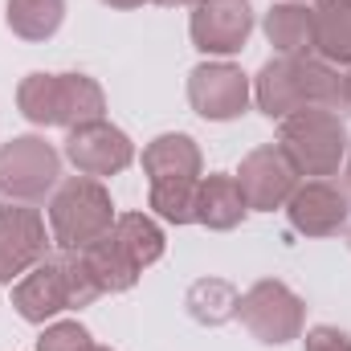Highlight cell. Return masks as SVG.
Listing matches in <instances>:
<instances>
[{
  "mask_svg": "<svg viewBox=\"0 0 351 351\" xmlns=\"http://www.w3.org/2000/svg\"><path fill=\"white\" fill-rule=\"evenodd\" d=\"M339 90L343 70L327 66L323 58H269L254 78V102L265 119L282 123L311 106L339 110Z\"/></svg>",
  "mask_w": 351,
  "mask_h": 351,
  "instance_id": "6da1fadb",
  "label": "cell"
},
{
  "mask_svg": "<svg viewBox=\"0 0 351 351\" xmlns=\"http://www.w3.org/2000/svg\"><path fill=\"white\" fill-rule=\"evenodd\" d=\"M94 298H102L94 274H90L82 250H58L45 262H37L16 286H12V306L25 323H49L62 311H82Z\"/></svg>",
  "mask_w": 351,
  "mask_h": 351,
  "instance_id": "7a4b0ae2",
  "label": "cell"
},
{
  "mask_svg": "<svg viewBox=\"0 0 351 351\" xmlns=\"http://www.w3.org/2000/svg\"><path fill=\"white\" fill-rule=\"evenodd\" d=\"M16 110L33 127H78L106 114V94L90 74H29L16 86Z\"/></svg>",
  "mask_w": 351,
  "mask_h": 351,
  "instance_id": "3957f363",
  "label": "cell"
},
{
  "mask_svg": "<svg viewBox=\"0 0 351 351\" xmlns=\"http://www.w3.org/2000/svg\"><path fill=\"white\" fill-rule=\"evenodd\" d=\"M49 237L58 250H86L114 225V200L102 180L94 176H66L49 196Z\"/></svg>",
  "mask_w": 351,
  "mask_h": 351,
  "instance_id": "277c9868",
  "label": "cell"
},
{
  "mask_svg": "<svg viewBox=\"0 0 351 351\" xmlns=\"http://www.w3.org/2000/svg\"><path fill=\"white\" fill-rule=\"evenodd\" d=\"M278 147L290 156L298 176L323 180V176H335L348 164L351 135L339 110L311 106V110H298V114L278 123Z\"/></svg>",
  "mask_w": 351,
  "mask_h": 351,
  "instance_id": "5b68a950",
  "label": "cell"
},
{
  "mask_svg": "<svg viewBox=\"0 0 351 351\" xmlns=\"http://www.w3.org/2000/svg\"><path fill=\"white\" fill-rule=\"evenodd\" d=\"M62 184V152L41 135H12L0 143V196L16 204H41Z\"/></svg>",
  "mask_w": 351,
  "mask_h": 351,
  "instance_id": "8992f818",
  "label": "cell"
},
{
  "mask_svg": "<svg viewBox=\"0 0 351 351\" xmlns=\"http://www.w3.org/2000/svg\"><path fill=\"white\" fill-rule=\"evenodd\" d=\"M237 319L245 323V331L265 343V348H282L290 339L302 335L306 327V302L278 278H262L241 294Z\"/></svg>",
  "mask_w": 351,
  "mask_h": 351,
  "instance_id": "52a82bcc",
  "label": "cell"
},
{
  "mask_svg": "<svg viewBox=\"0 0 351 351\" xmlns=\"http://www.w3.org/2000/svg\"><path fill=\"white\" fill-rule=\"evenodd\" d=\"M49 245L53 237L45 233V217L33 204H0V286L21 282L37 262H45Z\"/></svg>",
  "mask_w": 351,
  "mask_h": 351,
  "instance_id": "ba28073f",
  "label": "cell"
},
{
  "mask_svg": "<svg viewBox=\"0 0 351 351\" xmlns=\"http://www.w3.org/2000/svg\"><path fill=\"white\" fill-rule=\"evenodd\" d=\"M250 74L233 62H200L188 74V102L208 123H233L250 110Z\"/></svg>",
  "mask_w": 351,
  "mask_h": 351,
  "instance_id": "9c48e42d",
  "label": "cell"
},
{
  "mask_svg": "<svg viewBox=\"0 0 351 351\" xmlns=\"http://www.w3.org/2000/svg\"><path fill=\"white\" fill-rule=\"evenodd\" d=\"M62 156L78 168V176H119L135 164V143L123 127L106 123V119H94V123H78L66 131V147Z\"/></svg>",
  "mask_w": 351,
  "mask_h": 351,
  "instance_id": "30bf717a",
  "label": "cell"
},
{
  "mask_svg": "<svg viewBox=\"0 0 351 351\" xmlns=\"http://www.w3.org/2000/svg\"><path fill=\"white\" fill-rule=\"evenodd\" d=\"M254 33V4L250 0H200L188 16V37L204 58H233L245 49Z\"/></svg>",
  "mask_w": 351,
  "mask_h": 351,
  "instance_id": "8fae6325",
  "label": "cell"
},
{
  "mask_svg": "<svg viewBox=\"0 0 351 351\" xmlns=\"http://www.w3.org/2000/svg\"><path fill=\"white\" fill-rule=\"evenodd\" d=\"M237 184H241V196H245L250 213H274V208H286V200L294 196L302 176L278 143H262L241 160Z\"/></svg>",
  "mask_w": 351,
  "mask_h": 351,
  "instance_id": "7c38bea8",
  "label": "cell"
},
{
  "mask_svg": "<svg viewBox=\"0 0 351 351\" xmlns=\"http://www.w3.org/2000/svg\"><path fill=\"white\" fill-rule=\"evenodd\" d=\"M286 221L302 237H335L351 225V196L331 180H306L286 200Z\"/></svg>",
  "mask_w": 351,
  "mask_h": 351,
  "instance_id": "4fadbf2b",
  "label": "cell"
},
{
  "mask_svg": "<svg viewBox=\"0 0 351 351\" xmlns=\"http://www.w3.org/2000/svg\"><path fill=\"white\" fill-rule=\"evenodd\" d=\"M245 213H250V204L241 196L237 176H229V172L200 176V188H196V225H204L213 233H225V229H237L245 221Z\"/></svg>",
  "mask_w": 351,
  "mask_h": 351,
  "instance_id": "5bb4252c",
  "label": "cell"
},
{
  "mask_svg": "<svg viewBox=\"0 0 351 351\" xmlns=\"http://www.w3.org/2000/svg\"><path fill=\"white\" fill-rule=\"evenodd\" d=\"M200 147L192 135L184 131H168L156 135L143 147V176L147 184H164V180H200Z\"/></svg>",
  "mask_w": 351,
  "mask_h": 351,
  "instance_id": "9a60e30c",
  "label": "cell"
},
{
  "mask_svg": "<svg viewBox=\"0 0 351 351\" xmlns=\"http://www.w3.org/2000/svg\"><path fill=\"white\" fill-rule=\"evenodd\" d=\"M262 29L269 37V45L278 49V58H315V8L274 0Z\"/></svg>",
  "mask_w": 351,
  "mask_h": 351,
  "instance_id": "2e32d148",
  "label": "cell"
},
{
  "mask_svg": "<svg viewBox=\"0 0 351 351\" xmlns=\"http://www.w3.org/2000/svg\"><path fill=\"white\" fill-rule=\"evenodd\" d=\"M315 58L351 66V0H315Z\"/></svg>",
  "mask_w": 351,
  "mask_h": 351,
  "instance_id": "e0dca14e",
  "label": "cell"
},
{
  "mask_svg": "<svg viewBox=\"0 0 351 351\" xmlns=\"http://www.w3.org/2000/svg\"><path fill=\"white\" fill-rule=\"evenodd\" d=\"M237 306H241V290L225 278H200L184 294V311L200 327H221V323L237 319Z\"/></svg>",
  "mask_w": 351,
  "mask_h": 351,
  "instance_id": "ac0fdd59",
  "label": "cell"
},
{
  "mask_svg": "<svg viewBox=\"0 0 351 351\" xmlns=\"http://www.w3.org/2000/svg\"><path fill=\"white\" fill-rule=\"evenodd\" d=\"M82 258H86L90 274H94V282H98L102 294H123V290H131V286L139 282V274H143L139 265L123 254V245H119L110 233L98 237L94 245H86Z\"/></svg>",
  "mask_w": 351,
  "mask_h": 351,
  "instance_id": "d6986e66",
  "label": "cell"
},
{
  "mask_svg": "<svg viewBox=\"0 0 351 351\" xmlns=\"http://www.w3.org/2000/svg\"><path fill=\"white\" fill-rule=\"evenodd\" d=\"M110 237L123 245V254L139 265V269L156 265L164 258V245H168V241H164V229H160L147 213H119L114 225H110Z\"/></svg>",
  "mask_w": 351,
  "mask_h": 351,
  "instance_id": "ffe728a7",
  "label": "cell"
},
{
  "mask_svg": "<svg viewBox=\"0 0 351 351\" xmlns=\"http://www.w3.org/2000/svg\"><path fill=\"white\" fill-rule=\"evenodd\" d=\"M4 21L21 41H49L66 21V0H4Z\"/></svg>",
  "mask_w": 351,
  "mask_h": 351,
  "instance_id": "44dd1931",
  "label": "cell"
},
{
  "mask_svg": "<svg viewBox=\"0 0 351 351\" xmlns=\"http://www.w3.org/2000/svg\"><path fill=\"white\" fill-rule=\"evenodd\" d=\"M196 188H200V180H164V184H152L147 208L160 221H168V225H192L196 221Z\"/></svg>",
  "mask_w": 351,
  "mask_h": 351,
  "instance_id": "7402d4cb",
  "label": "cell"
},
{
  "mask_svg": "<svg viewBox=\"0 0 351 351\" xmlns=\"http://www.w3.org/2000/svg\"><path fill=\"white\" fill-rule=\"evenodd\" d=\"M37 351H94V339L82 323L66 319V323H49L37 339Z\"/></svg>",
  "mask_w": 351,
  "mask_h": 351,
  "instance_id": "603a6c76",
  "label": "cell"
},
{
  "mask_svg": "<svg viewBox=\"0 0 351 351\" xmlns=\"http://www.w3.org/2000/svg\"><path fill=\"white\" fill-rule=\"evenodd\" d=\"M302 343H306V351H351V335L323 323V327H311Z\"/></svg>",
  "mask_w": 351,
  "mask_h": 351,
  "instance_id": "cb8c5ba5",
  "label": "cell"
},
{
  "mask_svg": "<svg viewBox=\"0 0 351 351\" xmlns=\"http://www.w3.org/2000/svg\"><path fill=\"white\" fill-rule=\"evenodd\" d=\"M339 114H351V66L343 70V90H339Z\"/></svg>",
  "mask_w": 351,
  "mask_h": 351,
  "instance_id": "d4e9b609",
  "label": "cell"
},
{
  "mask_svg": "<svg viewBox=\"0 0 351 351\" xmlns=\"http://www.w3.org/2000/svg\"><path fill=\"white\" fill-rule=\"evenodd\" d=\"M102 4H110V8H139V4H152V0H102Z\"/></svg>",
  "mask_w": 351,
  "mask_h": 351,
  "instance_id": "484cf974",
  "label": "cell"
},
{
  "mask_svg": "<svg viewBox=\"0 0 351 351\" xmlns=\"http://www.w3.org/2000/svg\"><path fill=\"white\" fill-rule=\"evenodd\" d=\"M343 192L351 196V152H348V172H343Z\"/></svg>",
  "mask_w": 351,
  "mask_h": 351,
  "instance_id": "4316f807",
  "label": "cell"
},
{
  "mask_svg": "<svg viewBox=\"0 0 351 351\" xmlns=\"http://www.w3.org/2000/svg\"><path fill=\"white\" fill-rule=\"evenodd\" d=\"M172 4H188V8H192V4H200V0H168V8H172Z\"/></svg>",
  "mask_w": 351,
  "mask_h": 351,
  "instance_id": "83f0119b",
  "label": "cell"
},
{
  "mask_svg": "<svg viewBox=\"0 0 351 351\" xmlns=\"http://www.w3.org/2000/svg\"><path fill=\"white\" fill-rule=\"evenodd\" d=\"M348 250H351V225H348Z\"/></svg>",
  "mask_w": 351,
  "mask_h": 351,
  "instance_id": "f1b7e54d",
  "label": "cell"
},
{
  "mask_svg": "<svg viewBox=\"0 0 351 351\" xmlns=\"http://www.w3.org/2000/svg\"><path fill=\"white\" fill-rule=\"evenodd\" d=\"M290 4H306V0H290Z\"/></svg>",
  "mask_w": 351,
  "mask_h": 351,
  "instance_id": "f546056e",
  "label": "cell"
}]
</instances>
